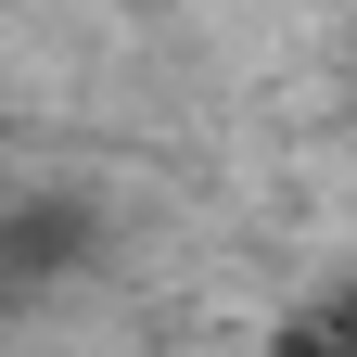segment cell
<instances>
[{
    "label": "cell",
    "instance_id": "cell-1",
    "mask_svg": "<svg viewBox=\"0 0 357 357\" xmlns=\"http://www.w3.org/2000/svg\"><path fill=\"white\" fill-rule=\"evenodd\" d=\"M0 255H13V268H52V255H77V217H13Z\"/></svg>",
    "mask_w": 357,
    "mask_h": 357
},
{
    "label": "cell",
    "instance_id": "cell-2",
    "mask_svg": "<svg viewBox=\"0 0 357 357\" xmlns=\"http://www.w3.org/2000/svg\"><path fill=\"white\" fill-rule=\"evenodd\" d=\"M268 357H357V332H344V319H294Z\"/></svg>",
    "mask_w": 357,
    "mask_h": 357
},
{
    "label": "cell",
    "instance_id": "cell-3",
    "mask_svg": "<svg viewBox=\"0 0 357 357\" xmlns=\"http://www.w3.org/2000/svg\"><path fill=\"white\" fill-rule=\"evenodd\" d=\"M332 319H344V332H357V294H344V306H332Z\"/></svg>",
    "mask_w": 357,
    "mask_h": 357
}]
</instances>
